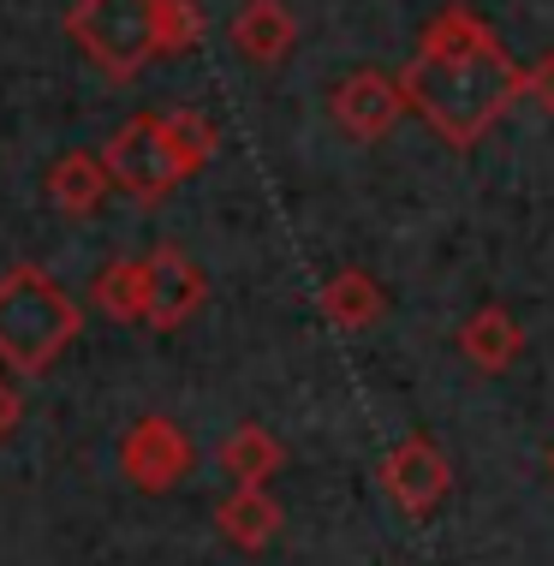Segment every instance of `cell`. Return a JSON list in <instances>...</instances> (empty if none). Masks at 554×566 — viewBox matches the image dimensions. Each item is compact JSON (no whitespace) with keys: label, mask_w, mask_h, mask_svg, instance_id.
Here are the masks:
<instances>
[{"label":"cell","mask_w":554,"mask_h":566,"mask_svg":"<svg viewBox=\"0 0 554 566\" xmlns=\"http://www.w3.org/2000/svg\"><path fill=\"white\" fill-rule=\"evenodd\" d=\"M144 263H149V304H144V323L156 328V334L191 323V316L203 311V298H209L203 269H197L191 256L179 251V244H161V251L144 256Z\"/></svg>","instance_id":"8"},{"label":"cell","mask_w":554,"mask_h":566,"mask_svg":"<svg viewBox=\"0 0 554 566\" xmlns=\"http://www.w3.org/2000/svg\"><path fill=\"white\" fill-rule=\"evenodd\" d=\"M399 96L448 149H471L525 96V66L471 7H441L399 72Z\"/></svg>","instance_id":"1"},{"label":"cell","mask_w":554,"mask_h":566,"mask_svg":"<svg viewBox=\"0 0 554 566\" xmlns=\"http://www.w3.org/2000/svg\"><path fill=\"white\" fill-rule=\"evenodd\" d=\"M19 423H24V394L12 388L7 376H0V441H7L12 430H19Z\"/></svg>","instance_id":"19"},{"label":"cell","mask_w":554,"mask_h":566,"mask_svg":"<svg viewBox=\"0 0 554 566\" xmlns=\"http://www.w3.org/2000/svg\"><path fill=\"white\" fill-rule=\"evenodd\" d=\"M381 489H388V501L406 518H429L441 501H448L453 465H448V453L418 430V436H406V441L388 448V459H381Z\"/></svg>","instance_id":"6"},{"label":"cell","mask_w":554,"mask_h":566,"mask_svg":"<svg viewBox=\"0 0 554 566\" xmlns=\"http://www.w3.org/2000/svg\"><path fill=\"white\" fill-rule=\"evenodd\" d=\"M281 465H286V441L274 430H263V423H239V430L221 441V471L233 483L269 489V478H281Z\"/></svg>","instance_id":"14"},{"label":"cell","mask_w":554,"mask_h":566,"mask_svg":"<svg viewBox=\"0 0 554 566\" xmlns=\"http://www.w3.org/2000/svg\"><path fill=\"white\" fill-rule=\"evenodd\" d=\"M525 96H531L543 114H554V54H543L536 66H525Z\"/></svg>","instance_id":"18"},{"label":"cell","mask_w":554,"mask_h":566,"mask_svg":"<svg viewBox=\"0 0 554 566\" xmlns=\"http://www.w3.org/2000/svg\"><path fill=\"white\" fill-rule=\"evenodd\" d=\"M114 191V179H107L102 156H84V149H72V156H60L49 167V203L60 209V216L84 221L102 209V197Z\"/></svg>","instance_id":"12"},{"label":"cell","mask_w":554,"mask_h":566,"mask_svg":"<svg viewBox=\"0 0 554 566\" xmlns=\"http://www.w3.org/2000/svg\"><path fill=\"white\" fill-rule=\"evenodd\" d=\"M459 352H466L477 370L501 376V370H513L519 352H525V328H519L501 304H483V311H471L466 328H459Z\"/></svg>","instance_id":"11"},{"label":"cell","mask_w":554,"mask_h":566,"mask_svg":"<svg viewBox=\"0 0 554 566\" xmlns=\"http://www.w3.org/2000/svg\"><path fill=\"white\" fill-rule=\"evenodd\" d=\"M84 334V311L42 263L0 274V364L19 376L54 370V358Z\"/></svg>","instance_id":"2"},{"label":"cell","mask_w":554,"mask_h":566,"mask_svg":"<svg viewBox=\"0 0 554 566\" xmlns=\"http://www.w3.org/2000/svg\"><path fill=\"white\" fill-rule=\"evenodd\" d=\"M548 465H554V448H548Z\"/></svg>","instance_id":"20"},{"label":"cell","mask_w":554,"mask_h":566,"mask_svg":"<svg viewBox=\"0 0 554 566\" xmlns=\"http://www.w3.org/2000/svg\"><path fill=\"white\" fill-rule=\"evenodd\" d=\"M203 42L197 0H156V54H191Z\"/></svg>","instance_id":"16"},{"label":"cell","mask_w":554,"mask_h":566,"mask_svg":"<svg viewBox=\"0 0 554 566\" xmlns=\"http://www.w3.org/2000/svg\"><path fill=\"white\" fill-rule=\"evenodd\" d=\"M328 114H334V126H341L346 137L376 144V137H388V132L399 126L406 96H399V78H388V72H376V66H364V72H352V78L334 84Z\"/></svg>","instance_id":"7"},{"label":"cell","mask_w":554,"mask_h":566,"mask_svg":"<svg viewBox=\"0 0 554 566\" xmlns=\"http://www.w3.org/2000/svg\"><path fill=\"white\" fill-rule=\"evenodd\" d=\"M66 36L96 72L126 84L156 60V0H79L66 12Z\"/></svg>","instance_id":"3"},{"label":"cell","mask_w":554,"mask_h":566,"mask_svg":"<svg viewBox=\"0 0 554 566\" xmlns=\"http://www.w3.org/2000/svg\"><path fill=\"white\" fill-rule=\"evenodd\" d=\"M161 119H167V132H174V144L185 149V161H191V167H203L215 156V144H221L215 119L197 114V108H174V114H161Z\"/></svg>","instance_id":"17"},{"label":"cell","mask_w":554,"mask_h":566,"mask_svg":"<svg viewBox=\"0 0 554 566\" xmlns=\"http://www.w3.org/2000/svg\"><path fill=\"white\" fill-rule=\"evenodd\" d=\"M90 298H96V311L114 316V323H144V304H149V263H144V256H114V263L96 274Z\"/></svg>","instance_id":"15"},{"label":"cell","mask_w":554,"mask_h":566,"mask_svg":"<svg viewBox=\"0 0 554 566\" xmlns=\"http://www.w3.org/2000/svg\"><path fill=\"white\" fill-rule=\"evenodd\" d=\"M281 501L269 495V489H257V483H239L233 495L215 507V525H221V537L244 548V555H263V548L281 537Z\"/></svg>","instance_id":"9"},{"label":"cell","mask_w":554,"mask_h":566,"mask_svg":"<svg viewBox=\"0 0 554 566\" xmlns=\"http://www.w3.org/2000/svg\"><path fill=\"white\" fill-rule=\"evenodd\" d=\"M299 42V24L281 0H244L239 19H233V49L251 60V66H281Z\"/></svg>","instance_id":"10"},{"label":"cell","mask_w":554,"mask_h":566,"mask_svg":"<svg viewBox=\"0 0 554 566\" xmlns=\"http://www.w3.org/2000/svg\"><path fill=\"white\" fill-rule=\"evenodd\" d=\"M322 316H328L334 328H346V334H358V328H376L381 316H388V293L376 286V274H364V269H341L328 286H322Z\"/></svg>","instance_id":"13"},{"label":"cell","mask_w":554,"mask_h":566,"mask_svg":"<svg viewBox=\"0 0 554 566\" xmlns=\"http://www.w3.org/2000/svg\"><path fill=\"white\" fill-rule=\"evenodd\" d=\"M102 167L119 191L137 197V203H161L167 191H179L185 179L197 174V167L185 161V149L174 144V132H167L161 114H132L126 126L102 144Z\"/></svg>","instance_id":"4"},{"label":"cell","mask_w":554,"mask_h":566,"mask_svg":"<svg viewBox=\"0 0 554 566\" xmlns=\"http://www.w3.org/2000/svg\"><path fill=\"white\" fill-rule=\"evenodd\" d=\"M191 465H197V448L174 418H137L132 430L119 436V471H126L132 489H144V495L179 489L191 478Z\"/></svg>","instance_id":"5"}]
</instances>
